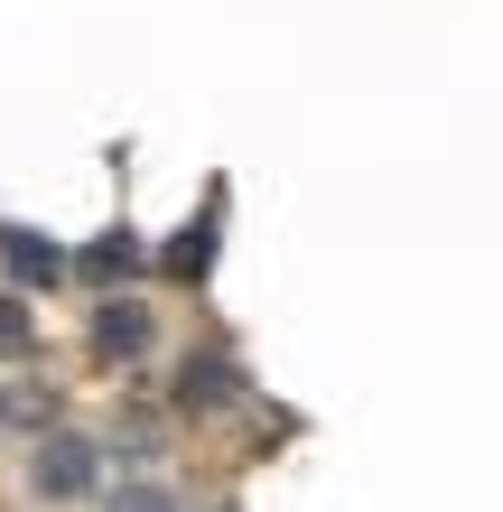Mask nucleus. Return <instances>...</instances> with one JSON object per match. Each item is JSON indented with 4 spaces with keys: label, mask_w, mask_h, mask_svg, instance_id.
Wrapping results in <instances>:
<instances>
[{
    "label": "nucleus",
    "mask_w": 503,
    "mask_h": 512,
    "mask_svg": "<svg viewBox=\"0 0 503 512\" xmlns=\"http://www.w3.org/2000/svg\"><path fill=\"white\" fill-rule=\"evenodd\" d=\"M28 475H38V494H56V503H66V494H84V485H94V447H84V438H47Z\"/></svg>",
    "instance_id": "1"
},
{
    "label": "nucleus",
    "mask_w": 503,
    "mask_h": 512,
    "mask_svg": "<svg viewBox=\"0 0 503 512\" xmlns=\"http://www.w3.org/2000/svg\"><path fill=\"white\" fill-rule=\"evenodd\" d=\"M215 215H224V187H215V205H205V215L168 243V270H177V280H205V270H215Z\"/></svg>",
    "instance_id": "2"
},
{
    "label": "nucleus",
    "mask_w": 503,
    "mask_h": 512,
    "mask_svg": "<svg viewBox=\"0 0 503 512\" xmlns=\"http://www.w3.org/2000/svg\"><path fill=\"white\" fill-rule=\"evenodd\" d=\"M0 261H10V280H28V289L66 270V252H56V243H38V233H0Z\"/></svg>",
    "instance_id": "3"
},
{
    "label": "nucleus",
    "mask_w": 503,
    "mask_h": 512,
    "mask_svg": "<svg viewBox=\"0 0 503 512\" xmlns=\"http://www.w3.org/2000/svg\"><path fill=\"white\" fill-rule=\"evenodd\" d=\"M150 345V317L131 308V298H112V308L94 317V354H140Z\"/></svg>",
    "instance_id": "4"
},
{
    "label": "nucleus",
    "mask_w": 503,
    "mask_h": 512,
    "mask_svg": "<svg viewBox=\"0 0 503 512\" xmlns=\"http://www.w3.org/2000/svg\"><path fill=\"white\" fill-rule=\"evenodd\" d=\"M84 270H94V280H122V270H131V243H122V233L94 243V252H84Z\"/></svg>",
    "instance_id": "5"
},
{
    "label": "nucleus",
    "mask_w": 503,
    "mask_h": 512,
    "mask_svg": "<svg viewBox=\"0 0 503 512\" xmlns=\"http://www.w3.org/2000/svg\"><path fill=\"white\" fill-rule=\"evenodd\" d=\"M0 354H28V308L19 298H0Z\"/></svg>",
    "instance_id": "6"
},
{
    "label": "nucleus",
    "mask_w": 503,
    "mask_h": 512,
    "mask_svg": "<svg viewBox=\"0 0 503 512\" xmlns=\"http://www.w3.org/2000/svg\"><path fill=\"white\" fill-rule=\"evenodd\" d=\"M112 512H177V503H168V494H159V485H131V494H122V503H112Z\"/></svg>",
    "instance_id": "7"
}]
</instances>
